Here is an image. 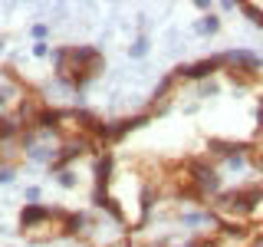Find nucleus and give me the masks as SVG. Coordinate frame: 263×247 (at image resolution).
I'll use <instances>...</instances> for the list:
<instances>
[{
    "instance_id": "f257e3e1",
    "label": "nucleus",
    "mask_w": 263,
    "mask_h": 247,
    "mask_svg": "<svg viewBox=\"0 0 263 247\" xmlns=\"http://www.w3.org/2000/svg\"><path fill=\"white\" fill-rule=\"evenodd\" d=\"M102 69V56L89 46H72L60 53V76L72 86H82L86 79H92Z\"/></svg>"
},
{
    "instance_id": "f03ea898",
    "label": "nucleus",
    "mask_w": 263,
    "mask_h": 247,
    "mask_svg": "<svg viewBox=\"0 0 263 247\" xmlns=\"http://www.w3.org/2000/svg\"><path fill=\"white\" fill-rule=\"evenodd\" d=\"M253 76H257V66H230V79L234 82H250Z\"/></svg>"
}]
</instances>
